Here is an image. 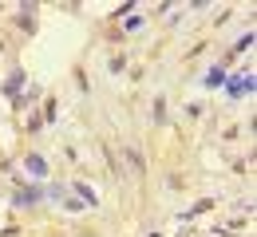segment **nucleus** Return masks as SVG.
<instances>
[{"label": "nucleus", "instance_id": "1", "mask_svg": "<svg viewBox=\"0 0 257 237\" xmlns=\"http://www.w3.org/2000/svg\"><path fill=\"white\" fill-rule=\"evenodd\" d=\"M241 91H253V75H237L229 83V95H241Z\"/></svg>", "mask_w": 257, "mask_h": 237}]
</instances>
